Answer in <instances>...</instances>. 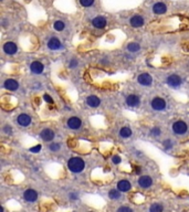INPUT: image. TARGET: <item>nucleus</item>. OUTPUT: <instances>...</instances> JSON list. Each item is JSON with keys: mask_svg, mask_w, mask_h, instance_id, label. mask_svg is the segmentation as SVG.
<instances>
[{"mask_svg": "<svg viewBox=\"0 0 189 212\" xmlns=\"http://www.w3.org/2000/svg\"><path fill=\"white\" fill-rule=\"evenodd\" d=\"M138 186L143 189H148L153 186V178L149 176H140L137 180Z\"/></svg>", "mask_w": 189, "mask_h": 212, "instance_id": "nucleus-9", "label": "nucleus"}, {"mask_svg": "<svg viewBox=\"0 0 189 212\" xmlns=\"http://www.w3.org/2000/svg\"><path fill=\"white\" fill-rule=\"evenodd\" d=\"M47 45H48V48L51 50V51H58V50L62 49L61 41L59 40L58 38H55V37H53V38H51L49 41H48Z\"/></svg>", "mask_w": 189, "mask_h": 212, "instance_id": "nucleus-15", "label": "nucleus"}, {"mask_svg": "<svg viewBox=\"0 0 189 212\" xmlns=\"http://www.w3.org/2000/svg\"><path fill=\"white\" fill-rule=\"evenodd\" d=\"M164 148L165 150H170L173 148V142L170 139H166L164 140Z\"/></svg>", "mask_w": 189, "mask_h": 212, "instance_id": "nucleus-29", "label": "nucleus"}, {"mask_svg": "<svg viewBox=\"0 0 189 212\" xmlns=\"http://www.w3.org/2000/svg\"><path fill=\"white\" fill-rule=\"evenodd\" d=\"M41 148H42L41 145H37V146H35V147H31L29 150L31 151V153H33V154H38L39 151L41 150Z\"/></svg>", "mask_w": 189, "mask_h": 212, "instance_id": "nucleus-34", "label": "nucleus"}, {"mask_svg": "<svg viewBox=\"0 0 189 212\" xmlns=\"http://www.w3.org/2000/svg\"><path fill=\"white\" fill-rule=\"evenodd\" d=\"M166 83H167L168 86L173 87V88H178L183 84V79L179 75H177V74H170L166 79Z\"/></svg>", "mask_w": 189, "mask_h": 212, "instance_id": "nucleus-4", "label": "nucleus"}, {"mask_svg": "<svg viewBox=\"0 0 189 212\" xmlns=\"http://www.w3.org/2000/svg\"><path fill=\"white\" fill-rule=\"evenodd\" d=\"M140 103V99L138 95H135V94H129V95L126 97V105L129 106V107H137Z\"/></svg>", "mask_w": 189, "mask_h": 212, "instance_id": "nucleus-16", "label": "nucleus"}, {"mask_svg": "<svg viewBox=\"0 0 189 212\" xmlns=\"http://www.w3.org/2000/svg\"><path fill=\"white\" fill-rule=\"evenodd\" d=\"M117 211H118V212H124V211L133 212V210H132L131 208H127V207H121V208H118V209H117Z\"/></svg>", "mask_w": 189, "mask_h": 212, "instance_id": "nucleus-35", "label": "nucleus"}, {"mask_svg": "<svg viewBox=\"0 0 189 212\" xmlns=\"http://www.w3.org/2000/svg\"><path fill=\"white\" fill-rule=\"evenodd\" d=\"M112 161H113V163H115V165H118V163H122V158L119 157L118 155H114L113 157H112Z\"/></svg>", "mask_w": 189, "mask_h": 212, "instance_id": "nucleus-31", "label": "nucleus"}, {"mask_svg": "<svg viewBox=\"0 0 189 212\" xmlns=\"http://www.w3.org/2000/svg\"><path fill=\"white\" fill-rule=\"evenodd\" d=\"M86 104L87 106H90L91 108H96L99 107L101 104V99L96 95H90L86 97Z\"/></svg>", "mask_w": 189, "mask_h": 212, "instance_id": "nucleus-18", "label": "nucleus"}, {"mask_svg": "<svg viewBox=\"0 0 189 212\" xmlns=\"http://www.w3.org/2000/svg\"><path fill=\"white\" fill-rule=\"evenodd\" d=\"M149 211L151 212H160L164 211V207L160 203H153L149 207Z\"/></svg>", "mask_w": 189, "mask_h": 212, "instance_id": "nucleus-25", "label": "nucleus"}, {"mask_svg": "<svg viewBox=\"0 0 189 212\" xmlns=\"http://www.w3.org/2000/svg\"><path fill=\"white\" fill-rule=\"evenodd\" d=\"M67 127L70 128V129H72V131H76V129L81 128L82 120L79 118V117L73 116V117H70V118L67 119Z\"/></svg>", "mask_w": 189, "mask_h": 212, "instance_id": "nucleus-14", "label": "nucleus"}, {"mask_svg": "<svg viewBox=\"0 0 189 212\" xmlns=\"http://www.w3.org/2000/svg\"><path fill=\"white\" fill-rule=\"evenodd\" d=\"M80 1V5L82 7H85V8H89V7L93 6L94 3V0H79Z\"/></svg>", "mask_w": 189, "mask_h": 212, "instance_id": "nucleus-28", "label": "nucleus"}, {"mask_svg": "<svg viewBox=\"0 0 189 212\" xmlns=\"http://www.w3.org/2000/svg\"><path fill=\"white\" fill-rule=\"evenodd\" d=\"M44 70V65L41 63L40 61H33L30 64V71H31L33 74H42Z\"/></svg>", "mask_w": 189, "mask_h": 212, "instance_id": "nucleus-17", "label": "nucleus"}, {"mask_svg": "<svg viewBox=\"0 0 189 212\" xmlns=\"http://www.w3.org/2000/svg\"><path fill=\"white\" fill-rule=\"evenodd\" d=\"M127 50H128V52H131V53L138 52L140 50V45L137 43V42H131V43L127 45Z\"/></svg>", "mask_w": 189, "mask_h": 212, "instance_id": "nucleus-23", "label": "nucleus"}, {"mask_svg": "<svg viewBox=\"0 0 189 212\" xmlns=\"http://www.w3.org/2000/svg\"><path fill=\"white\" fill-rule=\"evenodd\" d=\"M53 28H54V30H56V31H63L64 29H65V23H64L62 20H56L53 23Z\"/></svg>", "mask_w": 189, "mask_h": 212, "instance_id": "nucleus-24", "label": "nucleus"}, {"mask_svg": "<svg viewBox=\"0 0 189 212\" xmlns=\"http://www.w3.org/2000/svg\"><path fill=\"white\" fill-rule=\"evenodd\" d=\"M1 1H3V0H1Z\"/></svg>", "mask_w": 189, "mask_h": 212, "instance_id": "nucleus-38", "label": "nucleus"}, {"mask_svg": "<svg viewBox=\"0 0 189 212\" xmlns=\"http://www.w3.org/2000/svg\"><path fill=\"white\" fill-rule=\"evenodd\" d=\"M151 9L155 15H164L167 12V6L164 2H156Z\"/></svg>", "mask_w": 189, "mask_h": 212, "instance_id": "nucleus-19", "label": "nucleus"}, {"mask_svg": "<svg viewBox=\"0 0 189 212\" xmlns=\"http://www.w3.org/2000/svg\"><path fill=\"white\" fill-rule=\"evenodd\" d=\"M78 60H75V59H72V60H70L69 61V67L70 69H74V67L78 66Z\"/></svg>", "mask_w": 189, "mask_h": 212, "instance_id": "nucleus-32", "label": "nucleus"}, {"mask_svg": "<svg viewBox=\"0 0 189 212\" xmlns=\"http://www.w3.org/2000/svg\"><path fill=\"white\" fill-rule=\"evenodd\" d=\"M173 131H174L176 135H185V134L188 131V125H187L186 122L184 120H176V122L173 124Z\"/></svg>", "mask_w": 189, "mask_h": 212, "instance_id": "nucleus-2", "label": "nucleus"}, {"mask_svg": "<svg viewBox=\"0 0 189 212\" xmlns=\"http://www.w3.org/2000/svg\"><path fill=\"white\" fill-rule=\"evenodd\" d=\"M140 167H137L136 168V174H140Z\"/></svg>", "mask_w": 189, "mask_h": 212, "instance_id": "nucleus-37", "label": "nucleus"}, {"mask_svg": "<svg viewBox=\"0 0 189 212\" xmlns=\"http://www.w3.org/2000/svg\"><path fill=\"white\" fill-rule=\"evenodd\" d=\"M132 134H133V131L129 127H122L119 129V136L122 138H129Z\"/></svg>", "mask_w": 189, "mask_h": 212, "instance_id": "nucleus-22", "label": "nucleus"}, {"mask_svg": "<svg viewBox=\"0 0 189 212\" xmlns=\"http://www.w3.org/2000/svg\"><path fill=\"white\" fill-rule=\"evenodd\" d=\"M3 52L6 53L8 55H13L18 52V47L17 44L15 42H12V41H8L6 43L3 44Z\"/></svg>", "mask_w": 189, "mask_h": 212, "instance_id": "nucleus-10", "label": "nucleus"}, {"mask_svg": "<svg viewBox=\"0 0 189 212\" xmlns=\"http://www.w3.org/2000/svg\"><path fill=\"white\" fill-rule=\"evenodd\" d=\"M2 131L6 135H12V127L11 126H9V125H6V126H3V128H2Z\"/></svg>", "mask_w": 189, "mask_h": 212, "instance_id": "nucleus-30", "label": "nucleus"}, {"mask_svg": "<svg viewBox=\"0 0 189 212\" xmlns=\"http://www.w3.org/2000/svg\"><path fill=\"white\" fill-rule=\"evenodd\" d=\"M40 137L43 142H52L55 137V133L50 128H43L40 133Z\"/></svg>", "mask_w": 189, "mask_h": 212, "instance_id": "nucleus-12", "label": "nucleus"}, {"mask_svg": "<svg viewBox=\"0 0 189 212\" xmlns=\"http://www.w3.org/2000/svg\"><path fill=\"white\" fill-rule=\"evenodd\" d=\"M38 192L33 190V189H28L24 192V199L27 202H35L38 200Z\"/></svg>", "mask_w": 189, "mask_h": 212, "instance_id": "nucleus-13", "label": "nucleus"}, {"mask_svg": "<svg viewBox=\"0 0 189 212\" xmlns=\"http://www.w3.org/2000/svg\"><path fill=\"white\" fill-rule=\"evenodd\" d=\"M67 168L73 174H80L84 170L85 161L81 157H71L67 160Z\"/></svg>", "mask_w": 189, "mask_h": 212, "instance_id": "nucleus-1", "label": "nucleus"}, {"mask_svg": "<svg viewBox=\"0 0 189 212\" xmlns=\"http://www.w3.org/2000/svg\"><path fill=\"white\" fill-rule=\"evenodd\" d=\"M144 23H145V19L140 15L132 16L131 19H129V24L133 28H142L144 26Z\"/></svg>", "mask_w": 189, "mask_h": 212, "instance_id": "nucleus-8", "label": "nucleus"}, {"mask_svg": "<svg viewBox=\"0 0 189 212\" xmlns=\"http://www.w3.org/2000/svg\"><path fill=\"white\" fill-rule=\"evenodd\" d=\"M92 26L95 29H100V30L104 29L105 27L107 26V20L103 16H96V17L93 18V20H92Z\"/></svg>", "mask_w": 189, "mask_h": 212, "instance_id": "nucleus-6", "label": "nucleus"}, {"mask_svg": "<svg viewBox=\"0 0 189 212\" xmlns=\"http://www.w3.org/2000/svg\"><path fill=\"white\" fill-rule=\"evenodd\" d=\"M149 135L153 137H158L162 135V129H160L159 127H153L149 131Z\"/></svg>", "mask_w": 189, "mask_h": 212, "instance_id": "nucleus-26", "label": "nucleus"}, {"mask_svg": "<svg viewBox=\"0 0 189 212\" xmlns=\"http://www.w3.org/2000/svg\"><path fill=\"white\" fill-rule=\"evenodd\" d=\"M70 199L71 200H78L79 196L76 195V193H74V192H72V193H70Z\"/></svg>", "mask_w": 189, "mask_h": 212, "instance_id": "nucleus-36", "label": "nucleus"}, {"mask_svg": "<svg viewBox=\"0 0 189 212\" xmlns=\"http://www.w3.org/2000/svg\"><path fill=\"white\" fill-rule=\"evenodd\" d=\"M121 197H122V195H121V191L118 189H111L108 191V198L111 200H118Z\"/></svg>", "mask_w": 189, "mask_h": 212, "instance_id": "nucleus-21", "label": "nucleus"}, {"mask_svg": "<svg viewBox=\"0 0 189 212\" xmlns=\"http://www.w3.org/2000/svg\"><path fill=\"white\" fill-rule=\"evenodd\" d=\"M137 82L142 86H151L153 84V76L148 73H142L137 77Z\"/></svg>", "mask_w": 189, "mask_h": 212, "instance_id": "nucleus-5", "label": "nucleus"}, {"mask_svg": "<svg viewBox=\"0 0 189 212\" xmlns=\"http://www.w3.org/2000/svg\"><path fill=\"white\" fill-rule=\"evenodd\" d=\"M19 82L16 81L13 79H7L6 81L3 82V88L7 91H10V92H15L19 88Z\"/></svg>", "mask_w": 189, "mask_h": 212, "instance_id": "nucleus-11", "label": "nucleus"}, {"mask_svg": "<svg viewBox=\"0 0 189 212\" xmlns=\"http://www.w3.org/2000/svg\"><path fill=\"white\" fill-rule=\"evenodd\" d=\"M117 189H118L121 192H127L132 189V183L128 180H125V179L119 180L118 182H117Z\"/></svg>", "mask_w": 189, "mask_h": 212, "instance_id": "nucleus-20", "label": "nucleus"}, {"mask_svg": "<svg viewBox=\"0 0 189 212\" xmlns=\"http://www.w3.org/2000/svg\"><path fill=\"white\" fill-rule=\"evenodd\" d=\"M32 118L29 114L22 113L20 115H18L17 117V123L18 125H20L21 127H28V126L31 125Z\"/></svg>", "mask_w": 189, "mask_h": 212, "instance_id": "nucleus-7", "label": "nucleus"}, {"mask_svg": "<svg viewBox=\"0 0 189 212\" xmlns=\"http://www.w3.org/2000/svg\"><path fill=\"white\" fill-rule=\"evenodd\" d=\"M43 99H44V102L49 103V104H53V103H54V102H53V99L49 95V94H44Z\"/></svg>", "mask_w": 189, "mask_h": 212, "instance_id": "nucleus-33", "label": "nucleus"}, {"mask_svg": "<svg viewBox=\"0 0 189 212\" xmlns=\"http://www.w3.org/2000/svg\"><path fill=\"white\" fill-rule=\"evenodd\" d=\"M151 107L154 110H157V112H160V110H166L167 107V104H166V101L163 99V97H159V96H156L154 99L151 101Z\"/></svg>", "mask_w": 189, "mask_h": 212, "instance_id": "nucleus-3", "label": "nucleus"}, {"mask_svg": "<svg viewBox=\"0 0 189 212\" xmlns=\"http://www.w3.org/2000/svg\"><path fill=\"white\" fill-rule=\"evenodd\" d=\"M49 149L51 151H53V153H56V151H59L61 149V145L59 142H51L49 145Z\"/></svg>", "mask_w": 189, "mask_h": 212, "instance_id": "nucleus-27", "label": "nucleus"}]
</instances>
